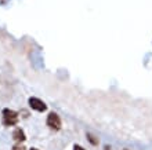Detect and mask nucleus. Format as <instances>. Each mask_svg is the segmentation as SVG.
<instances>
[{"label": "nucleus", "mask_w": 152, "mask_h": 150, "mask_svg": "<svg viewBox=\"0 0 152 150\" xmlns=\"http://www.w3.org/2000/svg\"><path fill=\"white\" fill-rule=\"evenodd\" d=\"M86 136H87L88 142L91 143V145H94V146H97V145H98V138H97V136H94L93 134H87Z\"/></svg>", "instance_id": "5"}, {"label": "nucleus", "mask_w": 152, "mask_h": 150, "mask_svg": "<svg viewBox=\"0 0 152 150\" xmlns=\"http://www.w3.org/2000/svg\"><path fill=\"white\" fill-rule=\"evenodd\" d=\"M47 127L53 131H60L61 130V119L57 113H50L47 116V121H46Z\"/></svg>", "instance_id": "2"}, {"label": "nucleus", "mask_w": 152, "mask_h": 150, "mask_svg": "<svg viewBox=\"0 0 152 150\" xmlns=\"http://www.w3.org/2000/svg\"><path fill=\"white\" fill-rule=\"evenodd\" d=\"M123 150H129V149H123Z\"/></svg>", "instance_id": "10"}, {"label": "nucleus", "mask_w": 152, "mask_h": 150, "mask_svg": "<svg viewBox=\"0 0 152 150\" xmlns=\"http://www.w3.org/2000/svg\"><path fill=\"white\" fill-rule=\"evenodd\" d=\"M28 103H29V107L36 112H44L47 109V105H46L42 99L35 98V96H31V98L28 99Z\"/></svg>", "instance_id": "3"}, {"label": "nucleus", "mask_w": 152, "mask_h": 150, "mask_svg": "<svg viewBox=\"0 0 152 150\" xmlns=\"http://www.w3.org/2000/svg\"><path fill=\"white\" fill-rule=\"evenodd\" d=\"M73 150H86L83 146H80V145H75L73 146Z\"/></svg>", "instance_id": "7"}, {"label": "nucleus", "mask_w": 152, "mask_h": 150, "mask_svg": "<svg viewBox=\"0 0 152 150\" xmlns=\"http://www.w3.org/2000/svg\"><path fill=\"white\" fill-rule=\"evenodd\" d=\"M105 150H111V147H109V146H105Z\"/></svg>", "instance_id": "8"}, {"label": "nucleus", "mask_w": 152, "mask_h": 150, "mask_svg": "<svg viewBox=\"0 0 152 150\" xmlns=\"http://www.w3.org/2000/svg\"><path fill=\"white\" fill-rule=\"evenodd\" d=\"M18 124V113L11 109H3V125L12 127Z\"/></svg>", "instance_id": "1"}, {"label": "nucleus", "mask_w": 152, "mask_h": 150, "mask_svg": "<svg viewBox=\"0 0 152 150\" xmlns=\"http://www.w3.org/2000/svg\"><path fill=\"white\" fill-rule=\"evenodd\" d=\"M29 150H39V149H36V147H32V149H29Z\"/></svg>", "instance_id": "9"}, {"label": "nucleus", "mask_w": 152, "mask_h": 150, "mask_svg": "<svg viewBox=\"0 0 152 150\" xmlns=\"http://www.w3.org/2000/svg\"><path fill=\"white\" fill-rule=\"evenodd\" d=\"M12 139H14L17 143L25 142V141H26V135H25V132L21 130V128H17V130L12 132Z\"/></svg>", "instance_id": "4"}, {"label": "nucleus", "mask_w": 152, "mask_h": 150, "mask_svg": "<svg viewBox=\"0 0 152 150\" xmlns=\"http://www.w3.org/2000/svg\"><path fill=\"white\" fill-rule=\"evenodd\" d=\"M11 150H25V147H24V146H21V145H15V146L12 147Z\"/></svg>", "instance_id": "6"}]
</instances>
